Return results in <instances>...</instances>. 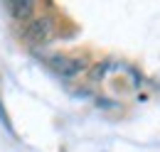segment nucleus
I'll return each mask as SVG.
<instances>
[{
	"label": "nucleus",
	"instance_id": "obj_1",
	"mask_svg": "<svg viewBox=\"0 0 160 152\" xmlns=\"http://www.w3.org/2000/svg\"><path fill=\"white\" fill-rule=\"evenodd\" d=\"M57 32V25H54V17L49 12H35V17H30L27 22H22L20 35L27 44H42V42H49Z\"/></svg>",
	"mask_w": 160,
	"mask_h": 152
},
{
	"label": "nucleus",
	"instance_id": "obj_2",
	"mask_svg": "<svg viewBox=\"0 0 160 152\" xmlns=\"http://www.w3.org/2000/svg\"><path fill=\"white\" fill-rule=\"evenodd\" d=\"M44 64L62 78H74L81 71H86L89 59L84 54H49V57H44Z\"/></svg>",
	"mask_w": 160,
	"mask_h": 152
},
{
	"label": "nucleus",
	"instance_id": "obj_3",
	"mask_svg": "<svg viewBox=\"0 0 160 152\" xmlns=\"http://www.w3.org/2000/svg\"><path fill=\"white\" fill-rule=\"evenodd\" d=\"M35 2L32 0H12V2H8V10L12 12V17L20 20V22H27L30 17H35Z\"/></svg>",
	"mask_w": 160,
	"mask_h": 152
},
{
	"label": "nucleus",
	"instance_id": "obj_4",
	"mask_svg": "<svg viewBox=\"0 0 160 152\" xmlns=\"http://www.w3.org/2000/svg\"><path fill=\"white\" fill-rule=\"evenodd\" d=\"M0 123L10 130V135H15V130H12V125H10V118H8V111L2 108V101H0Z\"/></svg>",
	"mask_w": 160,
	"mask_h": 152
}]
</instances>
